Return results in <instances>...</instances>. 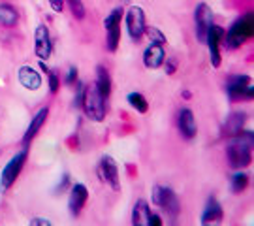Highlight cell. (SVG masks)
I'll return each mask as SVG.
<instances>
[{
    "label": "cell",
    "mask_w": 254,
    "mask_h": 226,
    "mask_svg": "<svg viewBox=\"0 0 254 226\" xmlns=\"http://www.w3.org/2000/svg\"><path fill=\"white\" fill-rule=\"evenodd\" d=\"M253 158V132H241L228 144V160L232 168H245Z\"/></svg>",
    "instance_id": "1"
},
{
    "label": "cell",
    "mask_w": 254,
    "mask_h": 226,
    "mask_svg": "<svg viewBox=\"0 0 254 226\" xmlns=\"http://www.w3.org/2000/svg\"><path fill=\"white\" fill-rule=\"evenodd\" d=\"M128 102H130L132 108L137 109V113H147V109H149L147 100L143 98V94H139V92H130V94H128Z\"/></svg>",
    "instance_id": "23"
},
{
    "label": "cell",
    "mask_w": 254,
    "mask_h": 226,
    "mask_svg": "<svg viewBox=\"0 0 254 226\" xmlns=\"http://www.w3.org/2000/svg\"><path fill=\"white\" fill-rule=\"evenodd\" d=\"M81 108L85 109L87 117L91 121H104V117H106V98L100 94V90L96 89V85L87 87L83 90Z\"/></svg>",
    "instance_id": "3"
},
{
    "label": "cell",
    "mask_w": 254,
    "mask_h": 226,
    "mask_svg": "<svg viewBox=\"0 0 254 226\" xmlns=\"http://www.w3.org/2000/svg\"><path fill=\"white\" fill-rule=\"evenodd\" d=\"M149 217H151V209L145 200H139L134 211H132V225L134 226H149Z\"/></svg>",
    "instance_id": "18"
},
{
    "label": "cell",
    "mask_w": 254,
    "mask_h": 226,
    "mask_svg": "<svg viewBox=\"0 0 254 226\" xmlns=\"http://www.w3.org/2000/svg\"><path fill=\"white\" fill-rule=\"evenodd\" d=\"M51 40H49V30L46 25H40L36 28V55L38 59H49L51 57Z\"/></svg>",
    "instance_id": "13"
},
{
    "label": "cell",
    "mask_w": 254,
    "mask_h": 226,
    "mask_svg": "<svg viewBox=\"0 0 254 226\" xmlns=\"http://www.w3.org/2000/svg\"><path fill=\"white\" fill-rule=\"evenodd\" d=\"M68 181H70V177H68V175H64V177H63V181H61V185H59V187H57V192H61V190H64V189H66V185H68Z\"/></svg>",
    "instance_id": "32"
},
{
    "label": "cell",
    "mask_w": 254,
    "mask_h": 226,
    "mask_svg": "<svg viewBox=\"0 0 254 226\" xmlns=\"http://www.w3.org/2000/svg\"><path fill=\"white\" fill-rule=\"evenodd\" d=\"M49 4H51V8H53L57 13L64 9V0H49Z\"/></svg>",
    "instance_id": "29"
},
{
    "label": "cell",
    "mask_w": 254,
    "mask_h": 226,
    "mask_svg": "<svg viewBox=\"0 0 254 226\" xmlns=\"http://www.w3.org/2000/svg\"><path fill=\"white\" fill-rule=\"evenodd\" d=\"M75 79H77V68H70V72H68V75H66V83H68V85H72L73 81H75Z\"/></svg>",
    "instance_id": "28"
},
{
    "label": "cell",
    "mask_w": 254,
    "mask_h": 226,
    "mask_svg": "<svg viewBox=\"0 0 254 226\" xmlns=\"http://www.w3.org/2000/svg\"><path fill=\"white\" fill-rule=\"evenodd\" d=\"M166 72H168V74H173V72H175V64H173V63H168V64H166Z\"/></svg>",
    "instance_id": "33"
},
{
    "label": "cell",
    "mask_w": 254,
    "mask_h": 226,
    "mask_svg": "<svg viewBox=\"0 0 254 226\" xmlns=\"http://www.w3.org/2000/svg\"><path fill=\"white\" fill-rule=\"evenodd\" d=\"M224 34H226L224 28L213 25L207 30V36H205V44L209 45V51H211V63L215 68L220 66V42L224 40Z\"/></svg>",
    "instance_id": "9"
},
{
    "label": "cell",
    "mask_w": 254,
    "mask_h": 226,
    "mask_svg": "<svg viewBox=\"0 0 254 226\" xmlns=\"http://www.w3.org/2000/svg\"><path fill=\"white\" fill-rule=\"evenodd\" d=\"M247 181H249L247 173H236V175L232 177V189H234V192H241V190L245 189Z\"/></svg>",
    "instance_id": "24"
},
{
    "label": "cell",
    "mask_w": 254,
    "mask_h": 226,
    "mask_svg": "<svg viewBox=\"0 0 254 226\" xmlns=\"http://www.w3.org/2000/svg\"><path fill=\"white\" fill-rule=\"evenodd\" d=\"M153 204L162 208L164 211H168V215H172V217H177L179 209H181L179 198L175 196V192L168 187H160V185H156L153 189Z\"/></svg>",
    "instance_id": "4"
},
{
    "label": "cell",
    "mask_w": 254,
    "mask_h": 226,
    "mask_svg": "<svg viewBox=\"0 0 254 226\" xmlns=\"http://www.w3.org/2000/svg\"><path fill=\"white\" fill-rule=\"evenodd\" d=\"M40 68H44V72L49 75V89H51V92H59V87H61V79H59V74L51 72V70H47L44 64H40Z\"/></svg>",
    "instance_id": "25"
},
{
    "label": "cell",
    "mask_w": 254,
    "mask_h": 226,
    "mask_svg": "<svg viewBox=\"0 0 254 226\" xmlns=\"http://www.w3.org/2000/svg\"><path fill=\"white\" fill-rule=\"evenodd\" d=\"M100 177L106 181L113 190H119V187H121V185H119V168L111 156H104V158H102Z\"/></svg>",
    "instance_id": "11"
},
{
    "label": "cell",
    "mask_w": 254,
    "mask_h": 226,
    "mask_svg": "<svg viewBox=\"0 0 254 226\" xmlns=\"http://www.w3.org/2000/svg\"><path fill=\"white\" fill-rule=\"evenodd\" d=\"M25 160H27V151H21V153L15 154V156L4 166L2 175H0V189L8 190L9 187L17 181L19 173H21L23 166H25Z\"/></svg>",
    "instance_id": "5"
},
{
    "label": "cell",
    "mask_w": 254,
    "mask_h": 226,
    "mask_svg": "<svg viewBox=\"0 0 254 226\" xmlns=\"http://www.w3.org/2000/svg\"><path fill=\"white\" fill-rule=\"evenodd\" d=\"M160 225H162L160 217H158V215H153V213H151V217H149V226H160Z\"/></svg>",
    "instance_id": "31"
},
{
    "label": "cell",
    "mask_w": 254,
    "mask_h": 226,
    "mask_svg": "<svg viewBox=\"0 0 254 226\" xmlns=\"http://www.w3.org/2000/svg\"><path fill=\"white\" fill-rule=\"evenodd\" d=\"M87 198H89V190L85 185H75L70 192V202H68V208H70V213H72L73 217H77L79 213H81L83 206L87 204Z\"/></svg>",
    "instance_id": "12"
},
{
    "label": "cell",
    "mask_w": 254,
    "mask_h": 226,
    "mask_svg": "<svg viewBox=\"0 0 254 226\" xmlns=\"http://www.w3.org/2000/svg\"><path fill=\"white\" fill-rule=\"evenodd\" d=\"M121 19H123V9L117 8L113 9L111 13L108 15V19L104 21V27L108 30V40H106V44H108V49L113 53V51H117L119 47V38H121Z\"/></svg>",
    "instance_id": "6"
},
{
    "label": "cell",
    "mask_w": 254,
    "mask_h": 226,
    "mask_svg": "<svg viewBox=\"0 0 254 226\" xmlns=\"http://www.w3.org/2000/svg\"><path fill=\"white\" fill-rule=\"evenodd\" d=\"M166 53H164V47L160 44H151L143 53V63L147 68H158L162 66Z\"/></svg>",
    "instance_id": "15"
},
{
    "label": "cell",
    "mask_w": 254,
    "mask_h": 226,
    "mask_svg": "<svg viewBox=\"0 0 254 226\" xmlns=\"http://www.w3.org/2000/svg\"><path fill=\"white\" fill-rule=\"evenodd\" d=\"M47 115H49V109H47V108H42L36 113V115L32 117V121H30V125H28V128H27V132H25V138H23L25 145L30 144V142H32V138H34V136H36L38 132H40V128L46 125Z\"/></svg>",
    "instance_id": "16"
},
{
    "label": "cell",
    "mask_w": 254,
    "mask_h": 226,
    "mask_svg": "<svg viewBox=\"0 0 254 226\" xmlns=\"http://www.w3.org/2000/svg\"><path fill=\"white\" fill-rule=\"evenodd\" d=\"M19 81L21 85L28 90H36L40 89V85H42V77H40V74L34 70V68H30V66H23L21 70H19Z\"/></svg>",
    "instance_id": "17"
},
{
    "label": "cell",
    "mask_w": 254,
    "mask_h": 226,
    "mask_svg": "<svg viewBox=\"0 0 254 226\" xmlns=\"http://www.w3.org/2000/svg\"><path fill=\"white\" fill-rule=\"evenodd\" d=\"M254 34V17L253 13H247L243 19H237L234 23V27L228 30V36L226 38V45L230 49H237L241 45L245 44L249 38H253Z\"/></svg>",
    "instance_id": "2"
},
{
    "label": "cell",
    "mask_w": 254,
    "mask_h": 226,
    "mask_svg": "<svg viewBox=\"0 0 254 226\" xmlns=\"http://www.w3.org/2000/svg\"><path fill=\"white\" fill-rule=\"evenodd\" d=\"M96 89L100 90L104 98H108L111 92V77L104 66H98V70H96Z\"/></svg>",
    "instance_id": "21"
},
{
    "label": "cell",
    "mask_w": 254,
    "mask_h": 226,
    "mask_svg": "<svg viewBox=\"0 0 254 226\" xmlns=\"http://www.w3.org/2000/svg\"><path fill=\"white\" fill-rule=\"evenodd\" d=\"M222 219V208L217 200H209L207 208L201 215V225H209V223H218Z\"/></svg>",
    "instance_id": "20"
},
{
    "label": "cell",
    "mask_w": 254,
    "mask_h": 226,
    "mask_svg": "<svg viewBox=\"0 0 254 226\" xmlns=\"http://www.w3.org/2000/svg\"><path fill=\"white\" fill-rule=\"evenodd\" d=\"M66 2H68V6H70V9H72V13L75 17L77 19L85 17V8H83L81 0H66Z\"/></svg>",
    "instance_id": "27"
},
{
    "label": "cell",
    "mask_w": 254,
    "mask_h": 226,
    "mask_svg": "<svg viewBox=\"0 0 254 226\" xmlns=\"http://www.w3.org/2000/svg\"><path fill=\"white\" fill-rule=\"evenodd\" d=\"M127 28L132 40H139L145 34V13L139 6H132L127 13Z\"/></svg>",
    "instance_id": "8"
},
{
    "label": "cell",
    "mask_w": 254,
    "mask_h": 226,
    "mask_svg": "<svg viewBox=\"0 0 254 226\" xmlns=\"http://www.w3.org/2000/svg\"><path fill=\"white\" fill-rule=\"evenodd\" d=\"M245 113L243 111H234L226 121V132L230 136H237L243 132V127H245Z\"/></svg>",
    "instance_id": "19"
},
{
    "label": "cell",
    "mask_w": 254,
    "mask_h": 226,
    "mask_svg": "<svg viewBox=\"0 0 254 226\" xmlns=\"http://www.w3.org/2000/svg\"><path fill=\"white\" fill-rule=\"evenodd\" d=\"M228 94L232 100H253L254 89L249 75H236L228 83Z\"/></svg>",
    "instance_id": "7"
},
{
    "label": "cell",
    "mask_w": 254,
    "mask_h": 226,
    "mask_svg": "<svg viewBox=\"0 0 254 226\" xmlns=\"http://www.w3.org/2000/svg\"><path fill=\"white\" fill-rule=\"evenodd\" d=\"M196 121H194V113L190 109H181L179 111V132H181L183 138L187 140H192L196 136Z\"/></svg>",
    "instance_id": "14"
},
{
    "label": "cell",
    "mask_w": 254,
    "mask_h": 226,
    "mask_svg": "<svg viewBox=\"0 0 254 226\" xmlns=\"http://www.w3.org/2000/svg\"><path fill=\"white\" fill-rule=\"evenodd\" d=\"M145 32H147V36H149V40H151V44H166V36H164L162 32L158 30V28H145Z\"/></svg>",
    "instance_id": "26"
},
{
    "label": "cell",
    "mask_w": 254,
    "mask_h": 226,
    "mask_svg": "<svg viewBox=\"0 0 254 226\" xmlns=\"http://www.w3.org/2000/svg\"><path fill=\"white\" fill-rule=\"evenodd\" d=\"M17 9L13 8V6H9V4H0V23L4 25V27H13L15 23H17Z\"/></svg>",
    "instance_id": "22"
},
{
    "label": "cell",
    "mask_w": 254,
    "mask_h": 226,
    "mask_svg": "<svg viewBox=\"0 0 254 226\" xmlns=\"http://www.w3.org/2000/svg\"><path fill=\"white\" fill-rule=\"evenodd\" d=\"M213 27V11L207 4H198L196 8V34H198V40L200 42H205V36H207V30Z\"/></svg>",
    "instance_id": "10"
},
{
    "label": "cell",
    "mask_w": 254,
    "mask_h": 226,
    "mask_svg": "<svg viewBox=\"0 0 254 226\" xmlns=\"http://www.w3.org/2000/svg\"><path fill=\"white\" fill-rule=\"evenodd\" d=\"M30 225L32 226H49L51 225V221H47V219H42V217H38V219H32V221H30Z\"/></svg>",
    "instance_id": "30"
}]
</instances>
